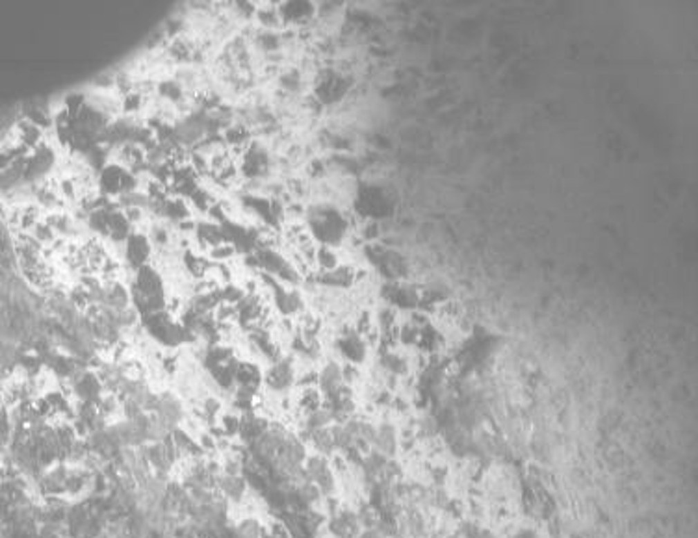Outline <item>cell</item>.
Instances as JSON below:
<instances>
[{"label": "cell", "mask_w": 698, "mask_h": 538, "mask_svg": "<svg viewBox=\"0 0 698 538\" xmlns=\"http://www.w3.org/2000/svg\"><path fill=\"white\" fill-rule=\"evenodd\" d=\"M279 13H281V21L292 24H303L314 15V6L308 2H288V4L279 8Z\"/></svg>", "instance_id": "2"}, {"label": "cell", "mask_w": 698, "mask_h": 538, "mask_svg": "<svg viewBox=\"0 0 698 538\" xmlns=\"http://www.w3.org/2000/svg\"><path fill=\"white\" fill-rule=\"evenodd\" d=\"M388 301L402 305V307H413L418 302V294L405 284H394V286H388Z\"/></svg>", "instance_id": "6"}, {"label": "cell", "mask_w": 698, "mask_h": 538, "mask_svg": "<svg viewBox=\"0 0 698 538\" xmlns=\"http://www.w3.org/2000/svg\"><path fill=\"white\" fill-rule=\"evenodd\" d=\"M149 255H151V247L143 234H132L126 238V258L132 266H142Z\"/></svg>", "instance_id": "3"}, {"label": "cell", "mask_w": 698, "mask_h": 538, "mask_svg": "<svg viewBox=\"0 0 698 538\" xmlns=\"http://www.w3.org/2000/svg\"><path fill=\"white\" fill-rule=\"evenodd\" d=\"M314 266L316 269H320V273L334 271L337 267H340V260H338L337 251L327 245L316 249V258H314Z\"/></svg>", "instance_id": "5"}, {"label": "cell", "mask_w": 698, "mask_h": 538, "mask_svg": "<svg viewBox=\"0 0 698 538\" xmlns=\"http://www.w3.org/2000/svg\"><path fill=\"white\" fill-rule=\"evenodd\" d=\"M266 381L273 390H284L294 383V369L288 362L281 361L267 372Z\"/></svg>", "instance_id": "4"}, {"label": "cell", "mask_w": 698, "mask_h": 538, "mask_svg": "<svg viewBox=\"0 0 698 538\" xmlns=\"http://www.w3.org/2000/svg\"><path fill=\"white\" fill-rule=\"evenodd\" d=\"M308 221H310V234L314 240H320L323 245L332 247L346 238L348 232V221L342 215V212H338L337 208L332 206H316L308 213Z\"/></svg>", "instance_id": "1"}, {"label": "cell", "mask_w": 698, "mask_h": 538, "mask_svg": "<svg viewBox=\"0 0 698 538\" xmlns=\"http://www.w3.org/2000/svg\"><path fill=\"white\" fill-rule=\"evenodd\" d=\"M234 253H236V249H234V245L232 243H219V245H216V247H210L208 249V255H210V258L212 260H218L219 264H225L227 260H231L232 256H234Z\"/></svg>", "instance_id": "7"}]
</instances>
